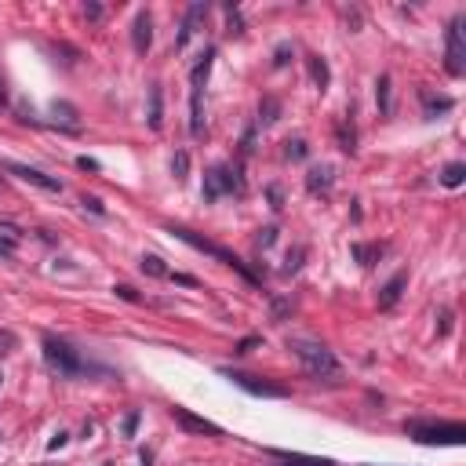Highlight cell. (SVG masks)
<instances>
[{
    "label": "cell",
    "mask_w": 466,
    "mask_h": 466,
    "mask_svg": "<svg viewBox=\"0 0 466 466\" xmlns=\"http://www.w3.org/2000/svg\"><path fill=\"white\" fill-rule=\"evenodd\" d=\"M288 350L299 357V365L314 375V379H331L339 375V360H335V353L317 343V339H306V335H295V339H288Z\"/></svg>",
    "instance_id": "6da1fadb"
},
{
    "label": "cell",
    "mask_w": 466,
    "mask_h": 466,
    "mask_svg": "<svg viewBox=\"0 0 466 466\" xmlns=\"http://www.w3.org/2000/svg\"><path fill=\"white\" fill-rule=\"evenodd\" d=\"M44 360H47V368L59 372L62 379H73V375H84L88 372L84 357L76 353L66 339H55V335H47V339H44Z\"/></svg>",
    "instance_id": "7a4b0ae2"
},
{
    "label": "cell",
    "mask_w": 466,
    "mask_h": 466,
    "mask_svg": "<svg viewBox=\"0 0 466 466\" xmlns=\"http://www.w3.org/2000/svg\"><path fill=\"white\" fill-rule=\"evenodd\" d=\"M168 233H175V237H178V241H186L190 248H197V251H204V255H212V258H219V263H226V266H233V270H237V273H241L244 280H251V284H258V277H255V273H251V270H248V266L241 263V258H237V255H233V251H226V248H219V244H212L208 237H197V233H193V229H183V226H171Z\"/></svg>",
    "instance_id": "3957f363"
},
{
    "label": "cell",
    "mask_w": 466,
    "mask_h": 466,
    "mask_svg": "<svg viewBox=\"0 0 466 466\" xmlns=\"http://www.w3.org/2000/svg\"><path fill=\"white\" fill-rule=\"evenodd\" d=\"M408 433L419 445H462L466 441L462 423H408Z\"/></svg>",
    "instance_id": "277c9868"
},
{
    "label": "cell",
    "mask_w": 466,
    "mask_h": 466,
    "mask_svg": "<svg viewBox=\"0 0 466 466\" xmlns=\"http://www.w3.org/2000/svg\"><path fill=\"white\" fill-rule=\"evenodd\" d=\"M222 193H244L241 168H233V164H215L208 175H204V200H219Z\"/></svg>",
    "instance_id": "5b68a950"
},
{
    "label": "cell",
    "mask_w": 466,
    "mask_h": 466,
    "mask_svg": "<svg viewBox=\"0 0 466 466\" xmlns=\"http://www.w3.org/2000/svg\"><path fill=\"white\" fill-rule=\"evenodd\" d=\"M462 25H466V18L459 15V18H452V25H448V51H445V69L452 73V76H462L466 73V33H462Z\"/></svg>",
    "instance_id": "8992f818"
},
{
    "label": "cell",
    "mask_w": 466,
    "mask_h": 466,
    "mask_svg": "<svg viewBox=\"0 0 466 466\" xmlns=\"http://www.w3.org/2000/svg\"><path fill=\"white\" fill-rule=\"evenodd\" d=\"M222 375L233 382V386H241V390H248L251 397H288V390L277 382H266V379H258V375H248V372H233V368H222Z\"/></svg>",
    "instance_id": "52a82bcc"
},
{
    "label": "cell",
    "mask_w": 466,
    "mask_h": 466,
    "mask_svg": "<svg viewBox=\"0 0 466 466\" xmlns=\"http://www.w3.org/2000/svg\"><path fill=\"white\" fill-rule=\"evenodd\" d=\"M171 416H175V423L183 426L186 433H200V437H222V426L219 423H212V419H204V416H193L190 408H171Z\"/></svg>",
    "instance_id": "ba28073f"
},
{
    "label": "cell",
    "mask_w": 466,
    "mask_h": 466,
    "mask_svg": "<svg viewBox=\"0 0 466 466\" xmlns=\"http://www.w3.org/2000/svg\"><path fill=\"white\" fill-rule=\"evenodd\" d=\"M8 171L18 178V183H30V186L47 190V193H62V183H59L55 175H44V171H37V168H30V164H8Z\"/></svg>",
    "instance_id": "9c48e42d"
},
{
    "label": "cell",
    "mask_w": 466,
    "mask_h": 466,
    "mask_svg": "<svg viewBox=\"0 0 466 466\" xmlns=\"http://www.w3.org/2000/svg\"><path fill=\"white\" fill-rule=\"evenodd\" d=\"M204 15H208V4H204V0H197V4H190V11H186V18H183V25H178V37H175V47H186V44H190V37L197 33V25L204 22Z\"/></svg>",
    "instance_id": "30bf717a"
},
{
    "label": "cell",
    "mask_w": 466,
    "mask_h": 466,
    "mask_svg": "<svg viewBox=\"0 0 466 466\" xmlns=\"http://www.w3.org/2000/svg\"><path fill=\"white\" fill-rule=\"evenodd\" d=\"M149 44H153V18H149V11H139L135 22H132V47L139 51V55H146Z\"/></svg>",
    "instance_id": "8fae6325"
},
{
    "label": "cell",
    "mask_w": 466,
    "mask_h": 466,
    "mask_svg": "<svg viewBox=\"0 0 466 466\" xmlns=\"http://www.w3.org/2000/svg\"><path fill=\"white\" fill-rule=\"evenodd\" d=\"M270 459H277L280 466H339L331 459H314V455H302V452H280V448H266Z\"/></svg>",
    "instance_id": "7c38bea8"
},
{
    "label": "cell",
    "mask_w": 466,
    "mask_h": 466,
    "mask_svg": "<svg viewBox=\"0 0 466 466\" xmlns=\"http://www.w3.org/2000/svg\"><path fill=\"white\" fill-rule=\"evenodd\" d=\"M212 62H215V47H204L197 66L190 69V91H204V81H208V73H212Z\"/></svg>",
    "instance_id": "4fadbf2b"
},
{
    "label": "cell",
    "mask_w": 466,
    "mask_h": 466,
    "mask_svg": "<svg viewBox=\"0 0 466 466\" xmlns=\"http://www.w3.org/2000/svg\"><path fill=\"white\" fill-rule=\"evenodd\" d=\"M146 124H149V132H161V127H164V91H161V84H153V88H149Z\"/></svg>",
    "instance_id": "5bb4252c"
},
{
    "label": "cell",
    "mask_w": 466,
    "mask_h": 466,
    "mask_svg": "<svg viewBox=\"0 0 466 466\" xmlns=\"http://www.w3.org/2000/svg\"><path fill=\"white\" fill-rule=\"evenodd\" d=\"M331 183H335V168H328V164L306 171V190H309V193H328Z\"/></svg>",
    "instance_id": "9a60e30c"
},
{
    "label": "cell",
    "mask_w": 466,
    "mask_h": 466,
    "mask_svg": "<svg viewBox=\"0 0 466 466\" xmlns=\"http://www.w3.org/2000/svg\"><path fill=\"white\" fill-rule=\"evenodd\" d=\"M404 284H408V273H394L390 280H386L382 292H379V309L397 306V299H401V292H404Z\"/></svg>",
    "instance_id": "2e32d148"
},
{
    "label": "cell",
    "mask_w": 466,
    "mask_h": 466,
    "mask_svg": "<svg viewBox=\"0 0 466 466\" xmlns=\"http://www.w3.org/2000/svg\"><path fill=\"white\" fill-rule=\"evenodd\" d=\"M335 142H339L343 153H353V149H357V132H353V124L335 120Z\"/></svg>",
    "instance_id": "e0dca14e"
},
{
    "label": "cell",
    "mask_w": 466,
    "mask_h": 466,
    "mask_svg": "<svg viewBox=\"0 0 466 466\" xmlns=\"http://www.w3.org/2000/svg\"><path fill=\"white\" fill-rule=\"evenodd\" d=\"M375 102H379V113H394V98H390V73H382L375 81Z\"/></svg>",
    "instance_id": "ac0fdd59"
},
{
    "label": "cell",
    "mask_w": 466,
    "mask_h": 466,
    "mask_svg": "<svg viewBox=\"0 0 466 466\" xmlns=\"http://www.w3.org/2000/svg\"><path fill=\"white\" fill-rule=\"evenodd\" d=\"M309 76H314V84H317L321 91L331 84V69H328V62H324L321 55H309Z\"/></svg>",
    "instance_id": "d6986e66"
},
{
    "label": "cell",
    "mask_w": 466,
    "mask_h": 466,
    "mask_svg": "<svg viewBox=\"0 0 466 466\" xmlns=\"http://www.w3.org/2000/svg\"><path fill=\"white\" fill-rule=\"evenodd\" d=\"M462 178H466V164L452 161V164L441 171V186H448V190H459V186H462Z\"/></svg>",
    "instance_id": "ffe728a7"
},
{
    "label": "cell",
    "mask_w": 466,
    "mask_h": 466,
    "mask_svg": "<svg viewBox=\"0 0 466 466\" xmlns=\"http://www.w3.org/2000/svg\"><path fill=\"white\" fill-rule=\"evenodd\" d=\"M350 251H353V258H357L360 266H372L375 258L382 255V244H353Z\"/></svg>",
    "instance_id": "44dd1931"
},
{
    "label": "cell",
    "mask_w": 466,
    "mask_h": 466,
    "mask_svg": "<svg viewBox=\"0 0 466 466\" xmlns=\"http://www.w3.org/2000/svg\"><path fill=\"white\" fill-rule=\"evenodd\" d=\"M142 273H149V277H171V270L164 266V258H157V255H146L142 258Z\"/></svg>",
    "instance_id": "7402d4cb"
},
{
    "label": "cell",
    "mask_w": 466,
    "mask_h": 466,
    "mask_svg": "<svg viewBox=\"0 0 466 466\" xmlns=\"http://www.w3.org/2000/svg\"><path fill=\"white\" fill-rule=\"evenodd\" d=\"M280 117V102L270 95V98H263V106H258V120H263V124H273Z\"/></svg>",
    "instance_id": "603a6c76"
},
{
    "label": "cell",
    "mask_w": 466,
    "mask_h": 466,
    "mask_svg": "<svg viewBox=\"0 0 466 466\" xmlns=\"http://www.w3.org/2000/svg\"><path fill=\"white\" fill-rule=\"evenodd\" d=\"M171 171H175L178 183H183V178L190 175V153H186V149H178L175 157H171Z\"/></svg>",
    "instance_id": "cb8c5ba5"
},
{
    "label": "cell",
    "mask_w": 466,
    "mask_h": 466,
    "mask_svg": "<svg viewBox=\"0 0 466 466\" xmlns=\"http://www.w3.org/2000/svg\"><path fill=\"white\" fill-rule=\"evenodd\" d=\"M306 153H309V146H306L302 139L284 142V157H288V161H306Z\"/></svg>",
    "instance_id": "d4e9b609"
},
{
    "label": "cell",
    "mask_w": 466,
    "mask_h": 466,
    "mask_svg": "<svg viewBox=\"0 0 466 466\" xmlns=\"http://www.w3.org/2000/svg\"><path fill=\"white\" fill-rule=\"evenodd\" d=\"M0 241L15 248V244L22 241V229H18V226H11V222H0Z\"/></svg>",
    "instance_id": "484cf974"
},
{
    "label": "cell",
    "mask_w": 466,
    "mask_h": 466,
    "mask_svg": "<svg viewBox=\"0 0 466 466\" xmlns=\"http://www.w3.org/2000/svg\"><path fill=\"white\" fill-rule=\"evenodd\" d=\"M292 62V44H280L277 51H273V66L280 69V66H288Z\"/></svg>",
    "instance_id": "4316f807"
},
{
    "label": "cell",
    "mask_w": 466,
    "mask_h": 466,
    "mask_svg": "<svg viewBox=\"0 0 466 466\" xmlns=\"http://www.w3.org/2000/svg\"><path fill=\"white\" fill-rule=\"evenodd\" d=\"M423 102H426V113H437V110H452V98H430V95H423Z\"/></svg>",
    "instance_id": "83f0119b"
},
{
    "label": "cell",
    "mask_w": 466,
    "mask_h": 466,
    "mask_svg": "<svg viewBox=\"0 0 466 466\" xmlns=\"http://www.w3.org/2000/svg\"><path fill=\"white\" fill-rule=\"evenodd\" d=\"M292 314V302L288 299H273V321H284Z\"/></svg>",
    "instance_id": "f1b7e54d"
},
{
    "label": "cell",
    "mask_w": 466,
    "mask_h": 466,
    "mask_svg": "<svg viewBox=\"0 0 466 466\" xmlns=\"http://www.w3.org/2000/svg\"><path fill=\"white\" fill-rule=\"evenodd\" d=\"M18 346V339H15V335L11 331H0V357H4V353H11Z\"/></svg>",
    "instance_id": "f546056e"
},
{
    "label": "cell",
    "mask_w": 466,
    "mask_h": 466,
    "mask_svg": "<svg viewBox=\"0 0 466 466\" xmlns=\"http://www.w3.org/2000/svg\"><path fill=\"white\" fill-rule=\"evenodd\" d=\"M277 241V226H266V229H258V248H270Z\"/></svg>",
    "instance_id": "4dcf8cb0"
},
{
    "label": "cell",
    "mask_w": 466,
    "mask_h": 466,
    "mask_svg": "<svg viewBox=\"0 0 466 466\" xmlns=\"http://www.w3.org/2000/svg\"><path fill=\"white\" fill-rule=\"evenodd\" d=\"M139 430V411H127V419H124V437H135Z\"/></svg>",
    "instance_id": "1f68e13d"
},
{
    "label": "cell",
    "mask_w": 466,
    "mask_h": 466,
    "mask_svg": "<svg viewBox=\"0 0 466 466\" xmlns=\"http://www.w3.org/2000/svg\"><path fill=\"white\" fill-rule=\"evenodd\" d=\"M302 255H306V248H295V251L288 255V266H284V273H295V270L302 266V263H299V258H302Z\"/></svg>",
    "instance_id": "d6a6232c"
},
{
    "label": "cell",
    "mask_w": 466,
    "mask_h": 466,
    "mask_svg": "<svg viewBox=\"0 0 466 466\" xmlns=\"http://www.w3.org/2000/svg\"><path fill=\"white\" fill-rule=\"evenodd\" d=\"M258 343H263L258 335H248V339H241V343H237V350H233V353H248V350H255Z\"/></svg>",
    "instance_id": "836d02e7"
},
{
    "label": "cell",
    "mask_w": 466,
    "mask_h": 466,
    "mask_svg": "<svg viewBox=\"0 0 466 466\" xmlns=\"http://www.w3.org/2000/svg\"><path fill=\"white\" fill-rule=\"evenodd\" d=\"M66 441H69V433H66V430H59V433H55V437H51V441H47V448H51V452H59V448H62Z\"/></svg>",
    "instance_id": "e575fe53"
},
{
    "label": "cell",
    "mask_w": 466,
    "mask_h": 466,
    "mask_svg": "<svg viewBox=\"0 0 466 466\" xmlns=\"http://www.w3.org/2000/svg\"><path fill=\"white\" fill-rule=\"evenodd\" d=\"M81 204H84L88 212H95V215H102V212H106V208H102V200H98V197H84Z\"/></svg>",
    "instance_id": "d590c367"
},
{
    "label": "cell",
    "mask_w": 466,
    "mask_h": 466,
    "mask_svg": "<svg viewBox=\"0 0 466 466\" xmlns=\"http://www.w3.org/2000/svg\"><path fill=\"white\" fill-rule=\"evenodd\" d=\"M437 331H441V335L452 331V309H441V324H437Z\"/></svg>",
    "instance_id": "8d00e7d4"
},
{
    "label": "cell",
    "mask_w": 466,
    "mask_h": 466,
    "mask_svg": "<svg viewBox=\"0 0 466 466\" xmlns=\"http://www.w3.org/2000/svg\"><path fill=\"white\" fill-rule=\"evenodd\" d=\"M117 295H120V299H127V302H135V299H139L132 284H117Z\"/></svg>",
    "instance_id": "74e56055"
},
{
    "label": "cell",
    "mask_w": 466,
    "mask_h": 466,
    "mask_svg": "<svg viewBox=\"0 0 466 466\" xmlns=\"http://www.w3.org/2000/svg\"><path fill=\"white\" fill-rule=\"evenodd\" d=\"M76 168H84V171H98V161H91V157H76Z\"/></svg>",
    "instance_id": "f35d334b"
},
{
    "label": "cell",
    "mask_w": 466,
    "mask_h": 466,
    "mask_svg": "<svg viewBox=\"0 0 466 466\" xmlns=\"http://www.w3.org/2000/svg\"><path fill=\"white\" fill-rule=\"evenodd\" d=\"M244 153H251L255 149V127H248V135H244V146H241Z\"/></svg>",
    "instance_id": "ab89813d"
},
{
    "label": "cell",
    "mask_w": 466,
    "mask_h": 466,
    "mask_svg": "<svg viewBox=\"0 0 466 466\" xmlns=\"http://www.w3.org/2000/svg\"><path fill=\"white\" fill-rule=\"evenodd\" d=\"M84 15L95 22V18H102V8H98V4H88V8H84Z\"/></svg>",
    "instance_id": "60d3db41"
},
{
    "label": "cell",
    "mask_w": 466,
    "mask_h": 466,
    "mask_svg": "<svg viewBox=\"0 0 466 466\" xmlns=\"http://www.w3.org/2000/svg\"><path fill=\"white\" fill-rule=\"evenodd\" d=\"M270 200H273V208H280V190L277 186H270Z\"/></svg>",
    "instance_id": "b9f144b4"
},
{
    "label": "cell",
    "mask_w": 466,
    "mask_h": 466,
    "mask_svg": "<svg viewBox=\"0 0 466 466\" xmlns=\"http://www.w3.org/2000/svg\"><path fill=\"white\" fill-rule=\"evenodd\" d=\"M0 102H4V88H0Z\"/></svg>",
    "instance_id": "7bdbcfd3"
},
{
    "label": "cell",
    "mask_w": 466,
    "mask_h": 466,
    "mask_svg": "<svg viewBox=\"0 0 466 466\" xmlns=\"http://www.w3.org/2000/svg\"><path fill=\"white\" fill-rule=\"evenodd\" d=\"M0 379H4V375H0Z\"/></svg>",
    "instance_id": "ee69618b"
}]
</instances>
